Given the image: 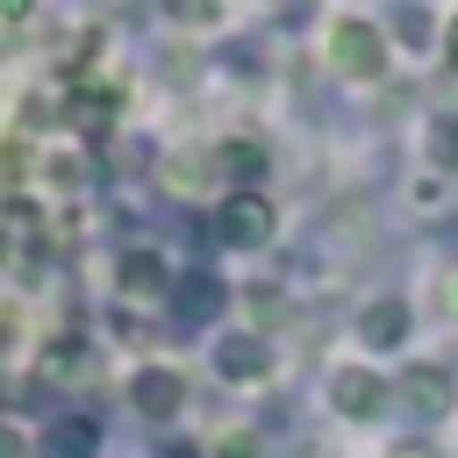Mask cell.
Instances as JSON below:
<instances>
[{
    "label": "cell",
    "instance_id": "6da1fadb",
    "mask_svg": "<svg viewBox=\"0 0 458 458\" xmlns=\"http://www.w3.org/2000/svg\"><path fill=\"white\" fill-rule=\"evenodd\" d=\"M229 222H236L229 236H265V208H250V200H243V208H229Z\"/></svg>",
    "mask_w": 458,
    "mask_h": 458
},
{
    "label": "cell",
    "instance_id": "7a4b0ae2",
    "mask_svg": "<svg viewBox=\"0 0 458 458\" xmlns=\"http://www.w3.org/2000/svg\"><path fill=\"white\" fill-rule=\"evenodd\" d=\"M451 50H458V29H451Z\"/></svg>",
    "mask_w": 458,
    "mask_h": 458
}]
</instances>
